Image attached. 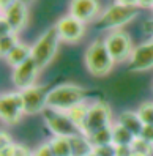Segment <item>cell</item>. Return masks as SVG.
Here are the masks:
<instances>
[{
	"label": "cell",
	"mask_w": 153,
	"mask_h": 156,
	"mask_svg": "<svg viewBox=\"0 0 153 156\" xmlns=\"http://www.w3.org/2000/svg\"><path fill=\"white\" fill-rule=\"evenodd\" d=\"M93 90L80 87L76 84H60L51 88L48 96V107L57 109V111H69L73 106L79 103H85V99L92 95Z\"/></svg>",
	"instance_id": "obj_1"
},
{
	"label": "cell",
	"mask_w": 153,
	"mask_h": 156,
	"mask_svg": "<svg viewBox=\"0 0 153 156\" xmlns=\"http://www.w3.org/2000/svg\"><path fill=\"white\" fill-rule=\"evenodd\" d=\"M85 68L95 77H106L114 69L115 62L106 48L104 40H95L88 44L84 54Z\"/></svg>",
	"instance_id": "obj_2"
},
{
	"label": "cell",
	"mask_w": 153,
	"mask_h": 156,
	"mask_svg": "<svg viewBox=\"0 0 153 156\" xmlns=\"http://www.w3.org/2000/svg\"><path fill=\"white\" fill-rule=\"evenodd\" d=\"M137 14H139L137 6H126V5L114 3L98 16L95 27L98 30H111V32L120 30L122 27L130 24L133 19H136Z\"/></svg>",
	"instance_id": "obj_3"
},
{
	"label": "cell",
	"mask_w": 153,
	"mask_h": 156,
	"mask_svg": "<svg viewBox=\"0 0 153 156\" xmlns=\"http://www.w3.org/2000/svg\"><path fill=\"white\" fill-rule=\"evenodd\" d=\"M62 43L55 27H51L44 32L32 46V58L38 63V66L44 69L57 55L59 44Z\"/></svg>",
	"instance_id": "obj_4"
},
{
	"label": "cell",
	"mask_w": 153,
	"mask_h": 156,
	"mask_svg": "<svg viewBox=\"0 0 153 156\" xmlns=\"http://www.w3.org/2000/svg\"><path fill=\"white\" fill-rule=\"evenodd\" d=\"M41 115H43L44 125H46V128L51 131L52 136H55V137H71V136L80 134V129L71 122L68 114L63 112V111L46 107Z\"/></svg>",
	"instance_id": "obj_5"
},
{
	"label": "cell",
	"mask_w": 153,
	"mask_h": 156,
	"mask_svg": "<svg viewBox=\"0 0 153 156\" xmlns=\"http://www.w3.org/2000/svg\"><path fill=\"white\" fill-rule=\"evenodd\" d=\"M112 111L107 103L104 101H96V103L90 104L88 114L85 118V123L80 129V134L84 136H92L93 133L104 129L107 126H112Z\"/></svg>",
	"instance_id": "obj_6"
},
{
	"label": "cell",
	"mask_w": 153,
	"mask_h": 156,
	"mask_svg": "<svg viewBox=\"0 0 153 156\" xmlns=\"http://www.w3.org/2000/svg\"><path fill=\"white\" fill-rule=\"evenodd\" d=\"M25 115L24 99L19 90L5 91L0 96V118L6 125H17Z\"/></svg>",
	"instance_id": "obj_7"
},
{
	"label": "cell",
	"mask_w": 153,
	"mask_h": 156,
	"mask_svg": "<svg viewBox=\"0 0 153 156\" xmlns=\"http://www.w3.org/2000/svg\"><path fill=\"white\" fill-rule=\"evenodd\" d=\"M104 43H106V48H107V51H109V54L112 55L115 63L128 62L133 51H134L133 40H131L130 33L122 30V29L109 32L107 36L104 38Z\"/></svg>",
	"instance_id": "obj_8"
},
{
	"label": "cell",
	"mask_w": 153,
	"mask_h": 156,
	"mask_svg": "<svg viewBox=\"0 0 153 156\" xmlns=\"http://www.w3.org/2000/svg\"><path fill=\"white\" fill-rule=\"evenodd\" d=\"M49 85H33L22 90V99L25 107V115H37L43 114L48 107V96H49Z\"/></svg>",
	"instance_id": "obj_9"
},
{
	"label": "cell",
	"mask_w": 153,
	"mask_h": 156,
	"mask_svg": "<svg viewBox=\"0 0 153 156\" xmlns=\"http://www.w3.org/2000/svg\"><path fill=\"white\" fill-rule=\"evenodd\" d=\"M54 27L57 29L62 43L76 44L82 40L84 35H85V24L82 21H79L77 17H74L73 14L62 16Z\"/></svg>",
	"instance_id": "obj_10"
},
{
	"label": "cell",
	"mask_w": 153,
	"mask_h": 156,
	"mask_svg": "<svg viewBox=\"0 0 153 156\" xmlns=\"http://www.w3.org/2000/svg\"><path fill=\"white\" fill-rule=\"evenodd\" d=\"M40 71H41V68L38 66V63L30 57L27 62H24L22 65L13 68L11 80H13L14 87L19 91H22L29 87L37 85V79H38Z\"/></svg>",
	"instance_id": "obj_11"
},
{
	"label": "cell",
	"mask_w": 153,
	"mask_h": 156,
	"mask_svg": "<svg viewBox=\"0 0 153 156\" xmlns=\"http://www.w3.org/2000/svg\"><path fill=\"white\" fill-rule=\"evenodd\" d=\"M153 68V40L136 46L128 60L130 73H144Z\"/></svg>",
	"instance_id": "obj_12"
},
{
	"label": "cell",
	"mask_w": 153,
	"mask_h": 156,
	"mask_svg": "<svg viewBox=\"0 0 153 156\" xmlns=\"http://www.w3.org/2000/svg\"><path fill=\"white\" fill-rule=\"evenodd\" d=\"M100 11V0H71L69 2V14H73L84 24L95 21L101 14Z\"/></svg>",
	"instance_id": "obj_13"
},
{
	"label": "cell",
	"mask_w": 153,
	"mask_h": 156,
	"mask_svg": "<svg viewBox=\"0 0 153 156\" xmlns=\"http://www.w3.org/2000/svg\"><path fill=\"white\" fill-rule=\"evenodd\" d=\"M2 17L6 19V22L11 25L14 33L22 32L25 29L27 22H29V8H27V3L17 0V2L14 5H11L8 10L2 11Z\"/></svg>",
	"instance_id": "obj_14"
},
{
	"label": "cell",
	"mask_w": 153,
	"mask_h": 156,
	"mask_svg": "<svg viewBox=\"0 0 153 156\" xmlns=\"http://www.w3.org/2000/svg\"><path fill=\"white\" fill-rule=\"evenodd\" d=\"M119 123H122L126 129L134 136V137H141L142 131H144V122L141 120V117L137 112L134 111H125L119 115V120H117Z\"/></svg>",
	"instance_id": "obj_15"
},
{
	"label": "cell",
	"mask_w": 153,
	"mask_h": 156,
	"mask_svg": "<svg viewBox=\"0 0 153 156\" xmlns=\"http://www.w3.org/2000/svg\"><path fill=\"white\" fill-rule=\"evenodd\" d=\"M30 57H32V46L25 44V43H19V44H17L16 48L5 57V62H6L11 68H16V66L22 65L24 62H27Z\"/></svg>",
	"instance_id": "obj_16"
},
{
	"label": "cell",
	"mask_w": 153,
	"mask_h": 156,
	"mask_svg": "<svg viewBox=\"0 0 153 156\" xmlns=\"http://www.w3.org/2000/svg\"><path fill=\"white\" fill-rule=\"evenodd\" d=\"M69 144H71V156H88L90 153H93L95 148L90 139L84 134L71 136Z\"/></svg>",
	"instance_id": "obj_17"
},
{
	"label": "cell",
	"mask_w": 153,
	"mask_h": 156,
	"mask_svg": "<svg viewBox=\"0 0 153 156\" xmlns=\"http://www.w3.org/2000/svg\"><path fill=\"white\" fill-rule=\"evenodd\" d=\"M134 136L122 123H112V144L114 145H131Z\"/></svg>",
	"instance_id": "obj_18"
},
{
	"label": "cell",
	"mask_w": 153,
	"mask_h": 156,
	"mask_svg": "<svg viewBox=\"0 0 153 156\" xmlns=\"http://www.w3.org/2000/svg\"><path fill=\"white\" fill-rule=\"evenodd\" d=\"M88 104L87 103H79L76 106H73L69 109V111H66L68 117L71 118V122H73L79 129H82V126L85 123V118H87V114H88Z\"/></svg>",
	"instance_id": "obj_19"
},
{
	"label": "cell",
	"mask_w": 153,
	"mask_h": 156,
	"mask_svg": "<svg viewBox=\"0 0 153 156\" xmlns=\"http://www.w3.org/2000/svg\"><path fill=\"white\" fill-rule=\"evenodd\" d=\"M55 156H71V144L69 137H55L52 136L48 140Z\"/></svg>",
	"instance_id": "obj_20"
},
{
	"label": "cell",
	"mask_w": 153,
	"mask_h": 156,
	"mask_svg": "<svg viewBox=\"0 0 153 156\" xmlns=\"http://www.w3.org/2000/svg\"><path fill=\"white\" fill-rule=\"evenodd\" d=\"M88 139L93 144V147H101V145L112 144V126H107L104 129L93 133L92 136H88Z\"/></svg>",
	"instance_id": "obj_21"
},
{
	"label": "cell",
	"mask_w": 153,
	"mask_h": 156,
	"mask_svg": "<svg viewBox=\"0 0 153 156\" xmlns=\"http://www.w3.org/2000/svg\"><path fill=\"white\" fill-rule=\"evenodd\" d=\"M21 41L17 40V33H10V35H2L0 36V54L5 58Z\"/></svg>",
	"instance_id": "obj_22"
},
{
	"label": "cell",
	"mask_w": 153,
	"mask_h": 156,
	"mask_svg": "<svg viewBox=\"0 0 153 156\" xmlns=\"http://www.w3.org/2000/svg\"><path fill=\"white\" fill-rule=\"evenodd\" d=\"M133 153H137L142 156H151L153 154V144L145 140L144 137H134V140L131 142Z\"/></svg>",
	"instance_id": "obj_23"
},
{
	"label": "cell",
	"mask_w": 153,
	"mask_h": 156,
	"mask_svg": "<svg viewBox=\"0 0 153 156\" xmlns=\"http://www.w3.org/2000/svg\"><path fill=\"white\" fill-rule=\"evenodd\" d=\"M144 125H153V101H144L136 111Z\"/></svg>",
	"instance_id": "obj_24"
},
{
	"label": "cell",
	"mask_w": 153,
	"mask_h": 156,
	"mask_svg": "<svg viewBox=\"0 0 153 156\" xmlns=\"http://www.w3.org/2000/svg\"><path fill=\"white\" fill-rule=\"evenodd\" d=\"M33 156H55V154H54L49 142H43L33 150Z\"/></svg>",
	"instance_id": "obj_25"
},
{
	"label": "cell",
	"mask_w": 153,
	"mask_h": 156,
	"mask_svg": "<svg viewBox=\"0 0 153 156\" xmlns=\"http://www.w3.org/2000/svg\"><path fill=\"white\" fill-rule=\"evenodd\" d=\"M93 151L98 156H115V145L109 144V145H101V147H95Z\"/></svg>",
	"instance_id": "obj_26"
},
{
	"label": "cell",
	"mask_w": 153,
	"mask_h": 156,
	"mask_svg": "<svg viewBox=\"0 0 153 156\" xmlns=\"http://www.w3.org/2000/svg\"><path fill=\"white\" fill-rule=\"evenodd\" d=\"M133 148L131 145H115V156H131Z\"/></svg>",
	"instance_id": "obj_27"
},
{
	"label": "cell",
	"mask_w": 153,
	"mask_h": 156,
	"mask_svg": "<svg viewBox=\"0 0 153 156\" xmlns=\"http://www.w3.org/2000/svg\"><path fill=\"white\" fill-rule=\"evenodd\" d=\"M13 144H16V142H13L11 136L8 134L6 131L0 133V148H3V147H10V145H13Z\"/></svg>",
	"instance_id": "obj_28"
},
{
	"label": "cell",
	"mask_w": 153,
	"mask_h": 156,
	"mask_svg": "<svg viewBox=\"0 0 153 156\" xmlns=\"http://www.w3.org/2000/svg\"><path fill=\"white\" fill-rule=\"evenodd\" d=\"M16 156H33V151L22 144H16Z\"/></svg>",
	"instance_id": "obj_29"
},
{
	"label": "cell",
	"mask_w": 153,
	"mask_h": 156,
	"mask_svg": "<svg viewBox=\"0 0 153 156\" xmlns=\"http://www.w3.org/2000/svg\"><path fill=\"white\" fill-rule=\"evenodd\" d=\"M10 33H14V30L11 29V25L6 22V19L0 17V36L2 35H10Z\"/></svg>",
	"instance_id": "obj_30"
},
{
	"label": "cell",
	"mask_w": 153,
	"mask_h": 156,
	"mask_svg": "<svg viewBox=\"0 0 153 156\" xmlns=\"http://www.w3.org/2000/svg\"><path fill=\"white\" fill-rule=\"evenodd\" d=\"M141 137H144L145 140L153 144V125H145V126H144V131H142Z\"/></svg>",
	"instance_id": "obj_31"
},
{
	"label": "cell",
	"mask_w": 153,
	"mask_h": 156,
	"mask_svg": "<svg viewBox=\"0 0 153 156\" xmlns=\"http://www.w3.org/2000/svg\"><path fill=\"white\" fill-rule=\"evenodd\" d=\"M0 156H16V144L0 148Z\"/></svg>",
	"instance_id": "obj_32"
},
{
	"label": "cell",
	"mask_w": 153,
	"mask_h": 156,
	"mask_svg": "<svg viewBox=\"0 0 153 156\" xmlns=\"http://www.w3.org/2000/svg\"><path fill=\"white\" fill-rule=\"evenodd\" d=\"M142 29H144V32H145V35H148L150 38L153 40V19H148V21L144 22Z\"/></svg>",
	"instance_id": "obj_33"
},
{
	"label": "cell",
	"mask_w": 153,
	"mask_h": 156,
	"mask_svg": "<svg viewBox=\"0 0 153 156\" xmlns=\"http://www.w3.org/2000/svg\"><path fill=\"white\" fill-rule=\"evenodd\" d=\"M16 2H17V0H0V8H2V11H5L11 5H14Z\"/></svg>",
	"instance_id": "obj_34"
},
{
	"label": "cell",
	"mask_w": 153,
	"mask_h": 156,
	"mask_svg": "<svg viewBox=\"0 0 153 156\" xmlns=\"http://www.w3.org/2000/svg\"><path fill=\"white\" fill-rule=\"evenodd\" d=\"M115 3H119V5H126V6H137L139 0H115Z\"/></svg>",
	"instance_id": "obj_35"
},
{
	"label": "cell",
	"mask_w": 153,
	"mask_h": 156,
	"mask_svg": "<svg viewBox=\"0 0 153 156\" xmlns=\"http://www.w3.org/2000/svg\"><path fill=\"white\" fill-rule=\"evenodd\" d=\"M151 6H153V0H139L137 3V8H150L151 10Z\"/></svg>",
	"instance_id": "obj_36"
},
{
	"label": "cell",
	"mask_w": 153,
	"mask_h": 156,
	"mask_svg": "<svg viewBox=\"0 0 153 156\" xmlns=\"http://www.w3.org/2000/svg\"><path fill=\"white\" fill-rule=\"evenodd\" d=\"M19 2H24V3H27V5H29L30 2H33V0H19Z\"/></svg>",
	"instance_id": "obj_37"
},
{
	"label": "cell",
	"mask_w": 153,
	"mask_h": 156,
	"mask_svg": "<svg viewBox=\"0 0 153 156\" xmlns=\"http://www.w3.org/2000/svg\"><path fill=\"white\" fill-rule=\"evenodd\" d=\"M88 156H98V154H96V153H95V151H93V153H90V154H88Z\"/></svg>",
	"instance_id": "obj_38"
},
{
	"label": "cell",
	"mask_w": 153,
	"mask_h": 156,
	"mask_svg": "<svg viewBox=\"0 0 153 156\" xmlns=\"http://www.w3.org/2000/svg\"><path fill=\"white\" fill-rule=\"evenodd\" d=\"M131 156H142V154H137V153H133Z\"/></svg>",
	"instance_id": "obj_39"
},
{
	"label": "cell",
	"mask_w": 153,
	"mask_h": 156,
	"mask_svg": "<svg viewBox=\"0 0 153 156\" xmlns=\"http://www.w3.org/2000/svg\"><path fill=\"white\" fill-rule=\"evenodd\" d=\"M151 11H153V6H151Z\"/></svg>",
	"instance_id": "obj_40"
}]
</instances>
